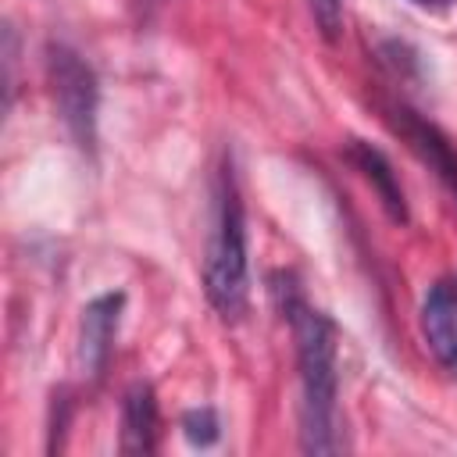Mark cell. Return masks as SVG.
<instances>
[{
  "mask_svg": "<svg viewBox=\"0 0 457 457\" xmlns=\"http://www.w3.org/2000/svg\"><path fill=\"white\" fill-rule=\"evenodd\" d=\"M296 368H300V446L307 453H339V364H336V325L307 307L300 296L286 303Z\"/></svg>",
  "mask_w": 457,
  "mask_h": 457,
  "instance_id": "obj_1",
  "label": "cell"
},
{
  "mask_svg": "<svg viewBox=\"0 0 457 457\" xmlns=\"http://www.w3.org/2000/svg\"><path fill=\"white\" fill-rule=\"evenodd\" d=\"M204 293H207V303L225 321L243 318L246 296H250L246 218H243V200H239L232 168H221L214 182L211 228H207V246H204Z\"/></svg>",
  "mask_w": 457,
  "mask_h": 457,
  "instance_id": "obj_2",
  "label": "cell"
},
{
  "mask_svg": "<svg viewBox=\"0 0 457 457\" xmlns=\"http://www.w3.org/2000/svg\"><path fill=\"white\" fill-rule=\"evenodd\" d=\"M50 82H54V100L61 107L64 125L71 129V136L82 146H89L93 129H96V79H93L89 64L75 50L54 46L50 50Z\"/></svg>",
  "mask_w": 457,
  "mask_h": 457,
  "instance_id": "obj_3",
  "label": "cell"
},
{
  "mask_svg": "<svg viewBox=\"0 0 457 457\" xmlns=\"http://www.w3.org/2000/svg\"><path fill=\"white\" fill-rule=\"evenodd\" d=\"M421 336L439 368L457 375V275H443L421 300Z\"/></svg>",
  "mask_w": 457,
  "mask_h": 457,
  "instance_id": "obj_4",
  "label": "cell"
},
{
  "mask_svg": "<svg viewBox=\"0 0 457 457\" xmlns=\"http://www.w3.org/2000/svg\"><path fill=\"white\" fill-rule=\"evenodd\" d=\"M121 303H125L121 293H104L82 307V318H79V364H82V371H89V375L104 371L111 346H114Z\"/></svg>",
  "mask_w": 457,
  "mask_h": 457,
  "instance_id": "obj_5",
  "label": "cell"
},
{
  "mask_svg": "<svg viewBox=\"0 0 457 457\" xmlns=\"http://www.w3.org/2000/svg\"><path fill=\"white\" fill-rule=\"evenodd\" d=\"M393 125L400 129V136L407 139V146L439 175V182L453 193V200H457V154H453V146H450V139L432 125V121H425L421 114H414V111H407V107H396L393 111Z\"/></svg>",
  "mask_w": 457,
  "mask_h": 457,
  "instance_id": "obj_6",
  "label": "cell"
},
{
  "mask_svg": "<svg viewBox=\"0 0 457 457\" xmlns=\"http://www.w3.org/2000/svg\"><path fill=\"white\" fill-rule=\"evenodd\" d=\"M121 450L154 453L157 450V396L150 382H132L121 400Z\"/></svg>",
  "mask_w": 457,
  "mask_h": 457,
  "instance_id": "obj_7",
  "label": "cell"
},
{
  "mask_svg": "<svg viewBox=\"0 0 457 457\" xmlns=\"http://www.w3.org/2000/svg\"><path fill=\"white\" fill-rule=\"evenodd\" d=\"M350 161H353V164L364 171V179L378 189V196H382L386 211H389L396 221H403V218H407L403 189H400L396 171H393V164L386 161V154H382V150H375V146H368V143H361V139H353V143H350Z\"/></svg>",
  "mask_w": 457,
  "mask_h": 457,
  "instance_id": "obj_8",
  "label": "cell"
},
{
  "mask_svg": "<svg viewBox=\"0 0 457 457\" xmlns=\"http://www.w3.org/2000/svg\"><path fill=\"white\" fill-rule=\"evenodd\" d=\"M218 414L211 407H193L182 414V436L193 443V446H211L218 439Z\"/></svg>",
  "mask_w": 457,
  "mask_h": 457,
  "instance_id": "obj_9",
  "label": "cell"
},
{
  "mask_svg": "<svg viewBox=\"0 0 457 457\" xmlns=\"http://www.w3.org/2000/svg\"><path fill=\"white\" fill-rule=\"evenodd\" d=\"M343 4L346 0H307L311 18H314V25H318V32L325 39H336L339 36V29H343Z\"/></svg>",
  "mask_w": 457,
  "mask_h": 457,
  "instance_id": "obj_10",
  "label": "cell"
},
{
  "mask_svg": "<svg viewBox=\"0 0 457 457\" xmlns=\"http://www.w3.org/2000/svg\"><path fill=\"white\" fill-rule=\"evenodd\" d=\"M411 4H418V7H425V11H446V7H453L457 0H411Z\"/></svg>",
  "mask_w": 457,
  "mask_h": 457,
  "instance_id": "obj_11",
  "label": "cell"
}]
</instances>
